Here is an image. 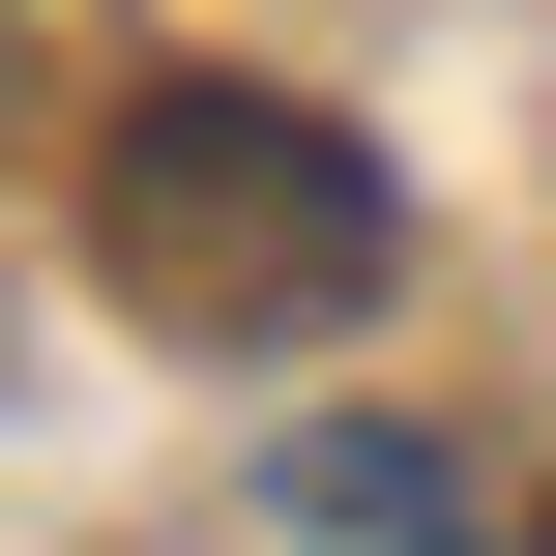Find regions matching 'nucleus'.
<instances>
[{
    "instance_id": "obj_1",
    "label": "nucleus",
    "mask_w": 556,
    "mask_h": 556,
    "mask_svg": "<svg viewBox=\"0 0 556 556\" xmlns=\"http://www.w3.org/2000/svg\"><path fill=\"white\" fill-rule=\"evenodd\" d=\"M381 147L352 117H293V88H117V147H88V264L147 293V323H205V352H293V323H352L381 293Z\"/></svg>"
},
{
    "instance_id": "obj_2",
    "label": "nucleus",
    "mask_w": 556,
    "mask_h": 556,
    "mask_svg": "<svg viewBox=\"0 0 556 556\" xmlns=\"http://www.w3.org/2000/svg\"><path fill=\"white\" fill-rule=\"evenodd\" d=\"M264 498H293L323 556H498V498H469L410 410H293V469H264Z\"/></svg>"
}]
</instances>
